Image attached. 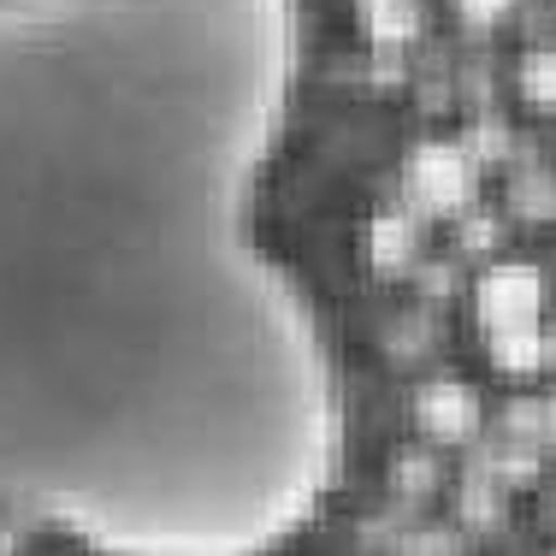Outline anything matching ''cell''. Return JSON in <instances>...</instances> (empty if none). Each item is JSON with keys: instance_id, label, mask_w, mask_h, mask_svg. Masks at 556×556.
Segmentation results:
<instances>
[{"instance_id": "obj_1", "label": "cell", "mask_w": 556, "mask_h": 556, "mask_svg": "<svg viewBox=\"0 0 556 556\" xmlns=\"http://www.w3.org/2000/svg\"><path fill=\"white\" fill-rule=\"evenodd\" d=\"M296 0H0V556H267L343 374L255 207Z\"/></svg>"}]
</instances>
